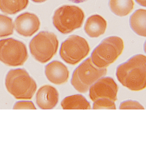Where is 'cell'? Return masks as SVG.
Instances as JSON below:
<instances>
[{"label":"cell","instance_id":"17","mask_svg":"<svg viewBox=\"0 0 146 146\" xmlns=\"http://www.w3.org/2000/svg\"><path fill=\"white\" fill-rule=\"evenodd\" d=\"M29 0H0V10L4 13L13 15L27 7Z\"/></svg>","mask_w":146,"mask_h":146},{"label":"cell","instance_id":"2","mask_svg":"<svg viewBox=\"0 0 146 146\" xmlns=\"http://www.w3.org/2000/svg\"><path fill=\"white\" fill-rule=\"evenodd\" d=\"M6 88L18 100H30L36 92L37 85L25 70H11L6 76Z\"/></svg>","mask_w":146,"mask_h":146},{"label":"cell","instance_id":"19","mask_svg":"<svg viewBox=\"0 0 146 146\" xmlns=\"http://www.w3.org/2000/svg\"><path fill=\"white\" fill-rule=\"evenodd\" d=\"M115 102L108 99H98L94 102L93 109L115 110L116 107Z\"/></svg>","mask_w":146,"mask_h":146},{"label":"cell","instance_id":"12","mask_svg":"<svg viewBox=\"0 0 146 146\" xmlns=\"http://www.w3.org/2000/svg\"><path fill=\"white\" fill-rule=\"evenodd\" d=\"M45 74L48 80L56 85L66 83L69 78L68 68L62 62L57 60L51 62L46 65Z\"/></svg>","mask_w":146,"mask_h":146},{"label":"cell","instance_id":"4","mask_svg":"<svg viewBox=\"0 0 146 146\" xmlns=\"http://www.w3.org/2000/svg\"><path fill=\"white\" fill-rule=\"evenodd\" d=\"M124 48V42L121 38L107 37L92 52L91 56L92 62L99 68H107L121 54Z\"/></svg>","mask_w":146,"mask_h":146},{"label":"cell","instance_id":"20","mask_svg":"<svg viewBox=\"0 0 146 146\" xmlns=\"http://www.w3.org/2000/svg\"><path fill=\"white\" fill-rule=\"evenodd\" d=\"M145 108L139 102L132 100H128L121 103L119 109L144 110Z\"/></svg>","mask_w":146,"mask_h":146},{"label":"cell","instance_id":"22","mask_svg":"<svg viewBox=\"0 0 146 146\" xmlns=\"http://www.w3.org/2000/svg\"><path fill=\"white\" fill-rule=\"evenodd\" d=\"M138 4L142 6L145 7L146 0H135Z\"/></svg>","mask_w":146,"mask_h":146},{"label":"cell","instance_id":"5","mask_svg":"<svg viewBox=\"0 0 146 146\" xmlns=\"http://www.w3.org/2000/svg\"><path fill=\"white\" fill-rule=\"evenodd\" d=\"M84 17L81 8L75 5H65L55 11L53 23L60 33L68 34L82 26Z\"/></svg>","mask_w":146,"mask_h":146},{"label":"cell","instance_id":"9","mask_svg":"<svg viewBox=\"0 0 146 146\" xmlns=\"http://www.w3.org/2000/svg\"><path fill=\"white\" fill-rule=\"evenodd\" d=\"M118 90L117 84L111 78H101L90 88V98L94 102L101 99H108L115 102L117 100Z\"/></svg>","mask_w":146,"mask_h":146},{"label":"cell","instance_id":"23","mask_svg":"<svg viewBox=\"0 0 146 146\" xmlns=\"http://www.w3.org/2000/svg\"><path fill=\"white\" fill-rule=\"evenodd\" d=\"M68 1L73 2V3H83V2L88 1V0H68Z\"/></svg>","mask_w":146,"mask_h":146},{"label":"cell","instance_id":"10","mask_svg":"<svg viewBox=\"0 0 146 146\" xmlns=\"http://www.w3.org/2000/svg\"><path fill=\"white\" fill-rule=\"evenodd\" d=\"M40 23L38 17L33 13L26 12L18 16L15 21L16 31L23 36L28 37L38 31Z\"/></svg>","mask_w":146,"mask_h":146},{"label":"cell","instance_id":"15","mask_svg":"<svg viewBox=\"0 0 146 146\" xmlns=\"http://www.w3.org/2000/svg\"><path fill=\"white\" fill-rule=\"evenodd\" d=\"M61 106L64 110L91 109L90 103L80 94L66 97L62 101Z\"/></svg>","mask_w":146,"mask_h":146},{"label":"cell","instance_id":"24","mask_svg":"<svg viewBox=\"0 0 146 146\" xmlns=\"http://www.w3.org/2000/svg\"><path fill=\"white\" fill-rule=\"evenodd\" d=\"M33 2H35V3H42L45 2V1H47V0H32Z\"/></svg>","mask_w":146,"mask_h":146},{"label":"cell","instance_id":"3","mask_svg":"<svg viewBox=\"0 0 146 146\" xmlns=\"http://www.w3.org/2000/svg\"><path fill=\"white\" fill-rule=\"evenodd\" d=\"M107 68H100L92 62L91 58L83 61L73 73L71 84L80 93H86L98 80L107 74Z\"/></svg>","mask_w":146,"mask_h":146},{"label":"cell","instance_id":"18","mask_svg":"<svg viewBox=\"0 0 146 146\" xmlns=\"http://www.w3.org/2000/svg\"><path fill=\"white\" fill-rule=\"evenodd\" d=\"M13 29L12 19L7 16L0 15V38L12 35Z\"/></svg>","mask_w":146,"mask_h":146},{"label":"cell","instance_id":"21","mask_svg":"<svg viewBox=\"0 0 146 146\" xmlns=\"http://www.w3.org/2000/svg\"><path fill=\"white\" fill-rule=\"evenodd\" d=\"M13 109H36L33 102L29 101L17 102L13 106Z\"/></svg>","mask_w":146,"mask_h":146},{"label":"cell","instance_id":"7","mask_svg":"<svg viewBox=\"0 0 146 146\" xmlns=\"http://www.w3.org/2000/svg\"><path fill=\"white\" fill-rule=\"evenodd\" d=\"M26 45L12 38L0 40V61L8 66H22L28 58Z\"/></svg>","mask_w":146,"mask_h":146},{"label":"cell","instance_id":"8","mask_svg":"<svg viewBox=\"0 0 146 146\" xmlns=\"http://www.w3.org/2000/svg\"><path fill=\"white\" fill-rule=\"evenodd\" d=\"M90 46L85 38L77 35H72L61 44L60 55L67 63L76 64L88 55Z\"/></svg>","mask_w":146,"mask_h":146},{"label":"cell","instance_id":"16","mask_svg":"<svg viewBox=\"0 0 146 146\" xmlns=\"http://www.w3.org/2000/svg\"><path fill=\"white\" fill-rule=\"evenodd\" d=\"M133 0H110L111 10L116 15L124 17L129 14L134 8Z\"/></svg>","mask_w":146,"mask_h":146},{"label":"cell","instance_id":"11","mask_svg":"<svg viewBox=\"0 0 146 146\" xmlns=\"http://www.w3.org/2000/svg\"><path fill=\"white\" fill-rule=\"evenodd\" d=\"M59 98V93L55 88L51 85H45L38 90L36 102L41 109H51L56 106Z\"/></svg>","mask_w":146,"mask_h":146},{"label":"cell","instance_id":"13","mask_svg":"<svg viewBox=\"0 0 146 146\" xmlns=\"http://www.w3.org/2000/svg\"><path fill=\"white\" fill-rule=\"evenodd\" d=\"M107 27L106 21L101 16L95 15L88 18L84 29L86 33L90 37L96 38L104 34Z\"/></svg>","mask_w":146,"mask_h":146},{"label":"cell","instance_id":"6","mask_svg":"<svg viewBox=\"0 0 146 146\" xmlns=\"http://www.w3.org/2000/svg\"><path fill=\"white\" fill-rule=\"evenodd\" d=\"M59 41L53 33L42 31L34 36L29 44L31 54L37 61L46 63L56 53Z\"/></svg>","mask_w":146,"mask_h":146},{"label":"cell","instance_id":"1","mask_svg":"<svg viewBox=\"0 0 146 146\" xmlns=\"http://www.w3.org/2000/svg\"><path fill=\"white\" fill-rule=\"evenodd\" d=\"M117 80L125 87L132 91H141L146 86V57L133 56L117 67Z\"/></svg>","mask_w":146,"mask_h":146},{"label":"cell","instance_id":"14","mask_svg":"<svg viewBox=\"0 0 146 146\" xmlns=\"http://www.w3.org/2000/svg\"><path fill=\"white\" fill-rule=\"evenodd\" d=\"M130 24L133 31L140 36H146V10L140 9L131 15Z\"/></svg>","mask_w":146,"mask_h":146}]
</instances>
